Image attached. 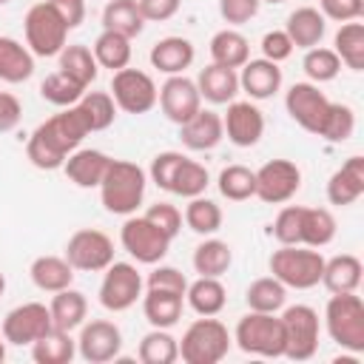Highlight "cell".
Returning a JSON list of instances; mask_svg holds the SVG:
<instances>
[{"mask_svg":"<svg viewBox=\"0 0 364 364\" xmlns=\"http://www.w3.org/2000/svg\"><path fill=\"white\" fill-rule=\"evenodd\" d=\"M136 3H139V11H142L145 23H165L182 6V0H136Z\"/></svg>","mask_w":364,"mask_h":364,"instance_id":"56","label":"cell"},{"mask_svg":"<svg viewBox=\"0 0 364 364\" xmlns=\"http://www.w3.org/2000/svg\"><path fill=\"white\" fill-rule=\"evenodd\" d=\"M6 361V338H3V333H0V364Z\"/></svg>","mask_w":364,"mask_h":364,"instance_id":"59","label":"cell"},{"mask_svg":"<svg viewBox=\"0 0 364 364\" xmlns=\"http://www.w3.org/2000/svg\"><path fill=\"white\" fill-rule=\"evenodd\" d=\"M336 216L327 208H301V230L299 245L307 247H327L336 239Z\"/></svg>","mask_w":364,"mask_h":364,"instance_id":"35","label":"cell"},{"mask_svg":"<svg viewBox=\"0 0 364 364\" xmlns=\"http://www.w3.org/2000/svg\"><path fill=\"white\" fill-rule=\"evenodd\" d=\"M102 28L125 34V37H139L145 28V17L139 11L136 0H108L102 9Z\"/></svg>","mask_w":364,"mask_h":364,"instance_id":"33","label":"cell"},{"mask_svg":"<svg viewBox=\"0 0 364 364\" xmlns=\"http://www.w3.org/2000/svg\"><path fill=\"white\" fill-rule=\"evenodd\" d=\"M210 60L225 68H242L250 60V43L236 28H222L210 37Z\"/></svg>","mask_w":364,"mask_h":364,"instance_id":"32","label":"cell"},{"mask_svg":"<svg viewBox=\"0 0 364 364\" xmlns=\"http://www.w3.org/2000/svg\"><path fill=\"white\" fill-rule=\"evenodd\" d=\"M259 48H262V57L270 60V63H282V60H287V57L293 54V43H290V37H287L284 28L267 31V34L262 37Z\"/></svg>","mask_w":364,"mask_h":364,"instance_id":"55","label":"cell"},{"mask_svg":"<svg viewBox=\"0 0 364 364\" xmlns=\"http://www.w3.org/2000/svg\"><path fill=\"white\" fill-rule=\"evenodd\" d=\"M48 6L60 14V20L68 26V31L82 26V20H85V0H48Z\"/></svg>","mask_w":364,"mask_h":364,"instance_id":"58","label":"cell"},{"mask_svg":"<svg viewBox=\"0 0 364 364\" xmlns=\"http://www.w3.org/2000/svg\"><path fill=\"white\" fill-rule=\"evenodd\" d=\"M185 301L199 316H219L228 304V290L216 276H199L196 282H188Z\"/></svg>","mask_w":364,"mask_h":364,"instance_id":"29","label":"cell"},{"mask_svg":"<svg viewBox=\"0 0 364 364\" xmlns=\"http://www.w3.org/2000/svg\"><path fill=\"white\" fill-rule=\"evenodd\" d=\"M279 318L284 327V358H293V361L313 358L318 350V333H321L318 313L310 304H293V307H284Z\"/></svg>","mask_w":364,"mask_h":364,"instance_id":"8","label":"cell"},{"mask_svg":"<svg viewBox=\"0 0 364 364\" xmlns=\"http://www.w3.org/2000/svg\"><path fill=\"white\" fill-rule=\"evenodd\" d=\"M279 88H282V68H279V63H270V60L259 57V60H247L239 68V91H245L253 102L270 100Z\"/></svg>","mask_w":364,"mask_h":364,"instance_id":"20","label":"cell"},{"mask_svg":"<svg viewBox=\"0 0 364 364\" xmlns=\"http://www.w3.org/2000/svg\"><path fill=\"white\" fill-rule=\"evenodd\" d=\"M361 273L364 264L358 256L353 253H338L333 259H324V270H321V284L330 293H355L361 287Z\"/></svg>","mask_w":364,"mask_h":364,"instance_id":"26","label":"cell"},{"mask_svg":"<svg viewBox=\"0 0 364 364\" xmlns=\"http://www.w3.org/2000/svg\"><path fill=\"white\" fill-rule=\"evenodd\" d=\"M299 230H301V205H284L273 222L276 242L279 245H299Z\"/></svg>","mask_w":364,"mask_h":364,"instance_id":"50","label":"cell"},{"mask_svg":"<svg viewBox=\"0 0 364 364\" xmlns=\"http://www.w3.org/2000/svg\"><path fill=\"white\" fill-rule=\"evenodd\" d=\"M182 159H185V154H179V151H162V154H156L151 159V171H148L151 182L156 188H162V191L171 193V185H173V176H176Z\"/></svg>","mask_w":364,"mask_h":364,"instance_id":"49","label":"cell"},{"mask_svg":"<svg viewBox=\"0 0 364 364\" xmlns=\"http://www.w3.org/2000/svg\"><path fill=\"white\" fill-rule=\"evenodd\" d=\"M176 341H179V358L185 364H219L228 355L233 338L219 318L202 316L191 321L182 338Z\"/></svg>","mask_w":364,"mask_h":364,"instance_id":"5","label":"cell"},{"mask_svg":"<svg viewBox=\"0 0 364 364\" xmlns=\"http://www.w3.org/2000/svg\"><path fill=\"white\" fill-rule=\"evenodd\" d=\"M284 108H287V114L296 125H301L307 134L318 136V131L324 125V117H327V108H330V100L316 82L307 80V82H293L287 88Z\"/></svg>","mask_w":364,"mask_h":364,"instance_id":"14","label":"cell"},{"mask_svg":"<svg viewBox=\"0 0 364 364\" xmlns=\"http://www.w3.org/2000/svg\"><path fill=\"white\" fill-rule=\"evenodd\" d=\"M156 102H159L162 114L176 125L188 122L202 108V97H199V88H196V80H191L185 74H171L162 82Z\"/></svg>","mask_w":364,"mask_h":364,"instance_id":"18","label":"cell"},{"mask_svg":"<svg viewBox=\"0 0 364 364\" xmlns=\"http://www.w3.org/2000/svg\"><path fill=\"white\" fill-rule=\"evenodd\" d=\"M0 3H11V0H0Z\"/></svg>","mask_w":364,"mask_h":364,"instance_id":"62","label":"cell"},{"mask_svg":"<svg viewBox=\"0 0 364 364\" xmlns=\"http://www.w3.org/2000/svg\"><path fill=\"white\" fill-rule=\"evenodd\" d=\"M20 117H23L20 100L14 94H9V91H0V134L14 131L20 125Z\"/></svg>","mask_w":364,"mask_h":364,"instance_id":"57","label":"cell"},{"mask_svg":"<svg viewBox=\"0 0 364 364\" xmlns=\"http://www.w3.org/2000/svg\"><path fill=\"white\" fill-rule=\"evenodd\" d=\"M88 134L91 131H88L80 108L68 105L31 131V136L26 139V156L40 171H57V168H63L65 156L71 151H77Z\"/></svg>","mask_w":364,"mask_h":364,"instance_id":"1","label":"cell"},{"mask_svg":"<svg viewBox=\"0 0 364 364\" xmlns=\"http://www.w3.org/2000/svg\"><path fill=\"white\" fill-rule=\"evenodd\" d=\"M353 131H355V111L347 102H330L318 136L327 142H347Z\"/></svg>","mask_w":364,"mask_h":364,"instance_id":"48","label":"cell"},{"mask_svg":"<svg viewBox=\"0 0 364 364\" xmlns=\"http://www.w3.org/2000/svg\"><path fill=\"white\" fill-rule=\"evenodd\" d=\"M91 51H94L97 65H100V68H111V71L125 68V65L131 63V54H134L131 37L117 34V31H108V28L100 31V37L94 40Z\"/></svg>","mask_w":364,"mask_h":364,"instance_id":"36","label":"cell"},{"mask_svg":"<svg viewBox=\"0 0 364 364\" xmlns=\"http://www.w3.org/2000/svg\"><path fill=\"white\" fill-rule=\"evenodd\" d=\"M185 225L199 236H213L222 228V208L208 196H193L185 205Z\"/></svg>","mask_w":364,"mask_h":364,"instance_id":"43","label":"cell"},{"mask_svg":"<svg viewBox=\"0 0 364 364\" xmlns=\"http://www.w3.org/2000/svg\"><path fill=\"white\" fill-rule=\"evenodd\" d=\"M23 31H26V46L34 57H57L65 48V40H68V26L48 6V0L34 3L26 11Z\"/></svg>","mask_w":364,"mask_h":364,"instance_id":"7","label":"cell"},{"mask_svg":"<svg viewBox=\"0 0 364 364\" xmlns=\"http://www.w3.org/2000/svg\"><path fill=\"white\" fill-rule=\"evenodd\" d=\"M48 330H54V321H51V310L43 301L17 304L3 318V338L6 344H14V347H31Z\"/></svg>","mask_w":364,"mask_h":364,"instance_id":"13","label":"cell"},{"mask_svg":"<svg viewBox=\"0 0 364 364\" xmlns=\"http://www.w3.org/2000/svg\"><path fill=\"white\" fill-rule=\"evenodd\" d=\"M301 68L307 74L310 82L321 85V82H330L338 77L341 71V60L333 48H324V46H313L304 51V60H301Z\"/></svg>","mask_w":364,"mask_h":364,"instance_id":"46","label":"cell"},{"mask_svg":"<svg viewBox=\"0 0 364 364\" xmlns=\"http://www.w3.org/2000/svg\"><path fill=\"white\" fill-rule=\"evenodd\" d=\"M262 3H284V0H262Z\"/></svg>","mask_w":364,"mask_h":364,"instance_id":"61","label":"cell"},{"mask_svg":"<svg viewBox=\"0 0 364 364\" xmlns=\"http://www.w3.org/2000/svg\"><path fill=\"white\" fill-rule=\"evenodd\" d=\"M148 222H154L165 236H171V239H176L179 236V230H182V213L171 205V202H156V205H151L145 213H142Z\"/></svg>","mask_w":364,"mask_h":364,"instance_id":"51","label":"cell"},{"mask_svg":"<svg viewBox=\"0 0 364 364\" xmlns=\"http://www.w3.org/2000/svg\"><path fill=\"white\" fill-rule=\"evenodd\" d=\"M284 31L293 43V48H313V46H321V37L327 31V20L318 9L313 6H301L296 11L287 14V23H284Z\"/></svg>","mask_w":364,"mask_h":364,"instance_id":"25","label":"cell"},{"mask_svg":"<svg viewBox=\"0 0 364 364\" xmlns=\"http://www.w3.org/2000/svg\"><path fill=\"white\" fill-rule=\"evenodd\" d=\"M136 358L142 364H173L179 358V341L168 330L154 327L151 333L142 336V341L136 347Z\"/></svg>","mask_w":364,"mask_h":364,"instance_id":"41","label":"cell"},{"mask_svg":"<svg viewBox=\"0 0 364 364\" xmlns=\"http://www.w3.org/2000/svg\"><path fill=\"white\" fill-rule=\"evenodd\" d=\"M210 185V176H208V168L196 159H182L176 176H173V185H171V193L176 196H185V199H193V196H202L205 188Z\"/></svg>","mask_w":364,"mask_h":364,"instance_id":"47","label":"cell"},{"mask_svg":"<svg viewBox=\"0 0 364 364\" xmlns=\"http://www.w3.org/2000/svg\"><path fill=\"white\" fill-rule=\"evenodd\" d=\"M318 11L324 14V20L350 23L364 14V0H318Z\"/></svg>","mask_w":364,"mask_h":364,"instance_id":"54","label":"cell"},{"mask_svg":"<svg viewBox=\"0 0 364 364\" xmlns=\"http://www.w3.org/2000/svg\"><path fill=\"white\" fill-rule=\"evenodd\" d=\"M179 139L188 151H213L225 139L222 114L210 108H199L188 122L179 125Z\"/></svg>","mask_w":364,"mask_h":364,"instance_id":"19","label":"cell"},{"mask_svg":"<svg viewBox=\"0 0 364 364\" xmlns=\"http://www.w3.org/2000/svg\"><path fill=\"white\" fill-rule=\"evenodd\" d=\"M34 74V54L14 37H0V80L9 85L26 82Z\"/></svg>","mask_w":364,"mask_h":364,"instance_id":"31","label":"cell"},{"mask_svg":"<svg viewBox=\"0 0 364 364\" xmlns=\"http://www.w3.org/2000/svg\"><path fill=\"white\" fill-rule=\"evenodd\" d=\"M77 108H80V114H82V119H85L91 134L94 131H105L117 117V102H114V97L108 91H85L80 97Z\"/></svg>","mask_w":364,"mask_h":364,"instance_id":"42","label":"cell"},{"mask_svg":"<svg viewBox=\"0 0 364 364\" xmlns=\"http://www.w3.org/2000/svg\"><path fill=\"white\" fill-rule=\"evenodd\" d=\"M122 350V330L108 318H91L82 321L77 336V353L88 364H105L117 361Z\"/></svg>","mask_w":364,"mask_h":364,"instance_id":"15","label":"cell"},{"mask_svg":"<svg viewBox=\"0 0 364 364\" xmlns=\"http://www.w3.org/2000/svg\"><path fill=\"white\" fill-rule=\"evenodd\" d=\"M230 264H233V250L222 239H213L210 236V239L199 242L196 250H193V270L199 276H216V279H222L230 270Z\"/></svg>","mask_w":364,"mask_h":364,"instance_id":"37","label":"cell"},{"mask_svg":"<svg viewBox=\"0 0 364 364\" xmlns=\"http://www.w3.org/2000/svg\"><path fill=\"white\" fill-rule=\"evenodd\" d=\"M77 355V341L65 330H48L43 338L31 344V358L37 364H68Z\"/></svg>","mask_w":364,"mask_h":364,"instance_id":"39","label":"cell"},{"mask_svg":"<svg viewBox=\"0 0 364 364\" xmlns=\"http://www.w3.org/2000/svg\"><path fill=\"white\" fill-rule=\"evenodd\" d=\"M108 162H111V156L97 148H77L65 156L63 171L77 188H100V182L108 171Z\"/></svg>","mask_w":364,"mask_h":364,"instance_id":"21","label":"cell"},{"mask_svg":"<svg viewBox=\"0 0 364 364\" xmlns=\"http://www.w3.org/2000/svg\"><path fill=\"white\" fill-rule=\"evenodd\" d=\"M28 276L34 282L37 290L43 293H57V290H65L71 287L74 282V267L68 264L65 256H37L28 267Z\"/></svg>","mask_w":364,"mask_h":364,"instance_id":"28","label":"cell"},{"mask_svg":"<svg viewBox=\"0 0 364 364\" xmlns=\"http://www.w3.org/2000/svg\"><path fill=\"white\" fill-rule=\"evenodd\" d=\"M219 193L230 202H245L250 196H256V171L245 168V165H228L219 171Z\"/></svg>","mask_w":364,"mask_h":364,"instance_id":"45","label":"cell"},{"mask_svg":"<svg viewBox=\"0 0 364 364\" xmlns=\"http://www.w3.org/2000/svg\"><path fill=\"white\" fill-rule=\"evenodd\" d=\"M60 71L63 74H68L74 82H80L82 88H91V82L97 80V74H100V65H97V60H94V51L88 48V46H82V43H71V46H65L60 54Z\"/></svg>","mask_w":364,"mask_h":364,"instance_id":"34","label":"cell"},{"mask_svg":"<svg viewBox=\"0 0 364 364\" xmlns=\"http://www.w3.org/2000/svg\"><path fill=\"white\" fill-rule=\"evenodd\" d=\"M145 185H148V173L136 162L111 159L100 182V202L108 213L131 216L145 199Z\"/></svg>","mask_w":364,"mask_h":364,"instance_id":"2","label":"cell"},{"mask_svg":"<svg viewBox=\"0 0 364 364\" xmlns=\"http://www.w3.org/2000/svg\"><path fill=\"white\" fill-rule=\"evenodd\" d=\"M245 301H247V310H256V313H279L284 307V301H287V287L276 276H262V279H256V282L247 284Z\"/></svg>","mask_w":364,"mask_h":364,"instance_id":"38","label":"cell"},{"mask_svg":"<svg viewBox=\"0 0 364 364\" xmlns=\"http://www.w3.org/2000/svg\"><path fill=\"white\" fill-rule=\"evenodd\" d=\"M142 276L136 270V264L131 262H111L102 270V282H100V304L111 313H122L128 307H134L142 299Z\"/></svg>","mask_w":364,"mask_h":364,"instance_id":"11","label":"cell"},{"mask_svg":"<svg viewBox=\"0 0 364 364\" xmlns=\"http://www.w3.org/2000/svg\"><path fill=\"white\" fill-rule=\"evenodd\" d=\"M182 307H185V296L171 293V290L148 287V293L142 296V313L151 327H162V330L173 327L182 318Z\"/></svg>","mask_w":364,"mask_h":364,"instance_id":"30","label":"cell"},{"mask_svg":"<svg viewBox=\"0 0 364 364\" xmlns=\"http://www.w3.org/2000/svg\"><path fill=\"white\" fill-rule=\"evenodd\" d=\"M119 242L125 247V253L139 262V264H159L168 256L171 247V236H165L154 222H148L145 216H128L119 228Z\"/></svg>","mask_w":364,"mask_h":364,"instance_id":"9","label":"cell"},{"mask_svg":"<svg viewBox=\"0 0 364 364\" xmlns=\"http://www.w3.org/2000/svg\"><path fill=\"white\" fill-rule=\"evenodd\" d=\"M233 341L242 353L262 355V358H282L284 355V327L276 313H256L247 310L233 330Z\"/></svg>","mask_w":364,"mask_h":364,"instance_id":"6","label":"cell"},{"mask_svg":"<svg viewBox=\"0 0 364 364\" xmlns=\"http://www.w3.org/2000/svg\"><path fill=\"white\" fill-rule=\"evenodd\" d=\"M145 287H154V290H171V293L185 296V290H188V279H185L182 270H176V267H171V264H159V267H154V270L148 273Z\"/></svg>","mask_w":364,"mask_h":364,"instance_id":"52","label":"cell"},{"mask_svg":"<svg viewBox=\"0 0 364 364\" xmlns=\"http://www.w3.org/2000/svg\"><path fill=\"white\" fill-rule=\"evenodd\" d=\"M270 273L293 290H310L316 284H321V270H324V256L318 253V247H307V245H282L279 250L270 253L267 262Z\"/></svg>","mask_w":364,"mask_h":364,"instance_id":"4","label":"cell"},{"mask_svg":"<svg viewBox=\"0 0 364 364\" xmlns=\"http://www.w3.org/2000/svg\"><path fill=\"white\" fill-rule=\"evenodd\" d=\"M193 57H196L193 43H191L188 37H176V34L156 40V43L151 46V54H148L151 65H154L156 71L168 74V77H171V74H185V68L193 65Z\"/></svg>","mask_w":364,"mask_h":364,"instance_id":"22","label":"cell"},{"mask_svg":"<svg viewBox=\"0 0 364 364\" xmlns=\"http://www.w3.org/2000/svg\"><path fill=\"white\" fill-rule=\"evenodd\" d=\"M333 51L338 54L341 65L361 71L364 68V26L358 20L341 23L336 37H333Z\"/></svg>","mask_w":364,"mask_h":364,"instance_id":"40","label":"cell"},{"mask_svg":"<svg viewBox=\"0 0 364 364\" xmlns=\"http://www.w3.org/2000/svg\"><path fill=\"white\" fill-rule=\"evenodd\" d=\"M301 188V171L290 159H270L256 171V196L267 205L290 202Z\"/></svg>","mask_w":364,"mask_h":364,"instance_id":"16","label":"cell"},{"mask_svg":"<svg viewBox=\"0 0 364 364\" xmlns=\"http://www.w3.org/2000/svg\"><path fill=\"white\" fill-rule=\"evenodd\" d=\"M364 193V156H350L330 179H327V202L336 208L358 202Z\"/></svg>","mask_w":364,"mask_h":364,"instance_id":"23","label":"cell"},{"mask_svg":"<svg viewBox=\"0 0 364 364\" xmlns=\"http://www.w3.org/2000/svg\"><path fill=\"white\" fill-rule=\"evenodd\" d=\"M108 94L114 97L119 111H125V114H148L156 105L159 88H156V82H154V77L148 71L125 65V68L114 71Z\"/></svg>","mask_w":364,"mask_h":364,"instance_id":"12","label":"cell"},{"mask_svg":"<svg viewBox=\"0 0 364 364\" xmlns=\"http://www.w3.org/2000/svg\"><path fill=\"white\" fill-rule=\"evenodd\" d=\"M3 290H6V276L0 273V296H3Z\"/></svg>","mask_w":364,"mask_h":364,"instance_id":"60","label":"cell"},{"mask_svg":"<svg viewBox=\"0 0 364 364\" xmlns=\"http://www.w3.org/2000/svg\"><path fill=\"white\" fill-rule=\"evenodd\" d=\"M196 88H199V97L208 100L210 105H228L239 94V71L210 63L199 71Z\"/></svg>","mask_w":364,"mask_h":364,"instance_id":"24","label":"cell"},{"mask_svg":"<svg viewBox=\"0 0 364 364\" xmlns=\"http://www.w3.org/2000/svg\"><path fill=\"white\" fill-rule=\"evenodd\" d=\"M65 259L74 270L102 273L114 262V239L97 228H80L65 242Z\"/></svg>","mask_w":364,"mask_h":364,"instance_id":"10","label":"cell"},{"mask_svg":"<svg viewBox=\"0 0 364 364\" xmlns=\"http://www.w3.org/2000/svg\"><path fill=\"white\" fill-rule=\"evenodd\" d=\"M327 336L353 355L364 353V301L355 293H333L324 307Z\"/></svg>","mask_w":364,"mask_h":364,"instance_id":"3","label":"cell"},{"mask_svg":"<svg viewBox=\"0 0 364 364\" xmlns=\"http://www.w3.org/2000/svg\"><path fill=\"white\" fill-rule=\"evenodd\" d=\"M262 9V0H219V14L228 26L250 23Z\"/></svg>","mask_w":364,"mask_h":364,"instance_id":"53","label":"cell"},{"mask_svg":"<svg viewBox=\"0 0 364 364\" xmlns=\"http://www.w3.org/2000/svg\"><path fill=\"white\" fill-rule=\"evenodd\" d=\"M88 88H82L80 82H74L68 74H63L60 68L46 74V80L40 82V97L57 108H68V105H77L80 97L85 94Z\"/></svg>","mask_w":364,"mask_h":364,"instance_id":"44","label":"cell"},{"mask_svg":"<svg viewBox=\"0 0 364 364\" xmlns=\"http://www.w3.org/2000/svg\"><path fill=\"white\" fill-rule=\"evenodd\" d=\"M222 128L236 148H253L264 136V114L253 100H233L228 102Z\"/></svg>","mask_w":364,"mask_h":364,"instance_id":"17","label":"cell"},{"mask_svg":"<svg viewBox=\"0 0 364 364\" xmlns=\"http://www.w3.org/2000/svg\"><path fill=\"white\" fill-rule=\"evenodd\" d=\"M51 321L57 330H65V333H74L82 327V321L88 318V299L74 290V287H65V290H57L51 296Z\"/></svg>","mask_w":364,"mask_h":364,"instance_id":"27","label":"cell"}]
</instances>
